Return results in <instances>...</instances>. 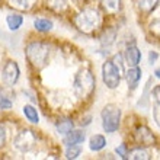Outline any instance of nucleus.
Listing matches in <instances>:
<instances>
[{
	"label": "nucleus",
	"instance_id": "18",
	"mask_svg": "<svg viewBox=\"0 0 160 160\" xmlns=\"http://www.w3.org/2000/svg\"><path fill=\"white\" fill-rule=\"evenodd\" d=\"M127 159H131V160H148L150 159V153H148L146 148L137 147V148H132L131 152H128Z\"/></svg>",
	"mask_w": 160,
	"mask_h": 160
},
{
	"label": "nucleus",
	"instance_id": "15",
	"mask_svg": "<svg viewBox=\"0 0 160 160\" xmlns=\"http://www.w3.org/2000/svg\"><path fill=\"white\" fill-rule=\"evenodd\" d=\"M73 128H74V124H73V121L70 118H61L55 122V130H57L58 134L66 135V134H68Z\"/></svg>",
	"mask_w": 160,
	"mask_h": 160
},
{
	"label": "nucleus",
	"instance_id": "9",
	"mask_svg": "<svg viewBox=\"0 0 160 160\" xmlns=\"http://www.w3.org/2000/svg\"><path fill=\"white\" fill-rule=\"evenodd\" d=\"M125 61L130 67H135L138 66L141 61V51L135 45H130L125 50Z\"/></svg>",
	"mask_w": 160,
	"mask_h": 160
},
{
	"label": "nucleus",
	"instance_id": "32",
	"mask_svg": "<svg viewBox=\"0 0 160 160\" xmlns=\"http://www.w3.org/2000/svg\"><path fill=\"white\" fill-rule=\"evenodd\" d=\"M154 76H156L157 79H160V67H157L156 70H154Z\"/></svg>",
	"mask_w": 160,
	"mask_h": 160
},
{
	"label": "nucleus",
	"instance_id": "4",
	"mask_svg": "<svg viewBox=\"0 0 160 160\" xmlns=\"http://www.w3.org/2000/svg\"><path fill=\"white\" fill-rule=\"evenodd\" d=\"M102 127L106 132H115L119 128V121H121V109L114 103L106 105L102 109Z\"/></svg>",
	"mask_w": 160,
	"mask_h": 160
},
{
	"label": "nucleus",
	"instance_id": "14",
	"mask_svg": "<svg viewBox=\"0 0 160 160\" xmlns=\"http://www.w3.org/2000/svg\"><path fill=\"white\" fill-rule=\"evenodd\" d=\"M160 0H137V8L144 15H150V13L157 8Z\"/></svg>",
	"mask_w": 160,
	"mask_h": 160
},
{
	"label": "nucleus",
	"instance_id": "30",
	"mask_svg": "<svg viewBox=\"0 0 160 160\" xmlns=\"http://www.w3.org/2000/svg\"><path fill=\"white\" fill-rule=\"evenodd\" d=\"M152 98L154 99L156 103H160V84L154 86V89L152 90Z\"/></svg>",
	"mask_w": 160,
	"mask_h": 160
},
{
	"label": "nucleus",
	"instance_id": "24",
	"mask_svg": "<svg viewBox=\"0 0 160 160\" xmlns=\"http://www.w3.org/2000/svg\"><path fill=\"white\" fill-rule=\"evenodd\" d=\"M114 39H115V32L114 31H108V32L102 37V44H103V45H111V44L114 42Z\"/></svg>",
	"mask_w": 160,
	"mask_h": 160
},
{
	"label": "nucleus",
	"instance_id": "21",
	"mask_svg": "<svg viewBox=\"0 0 160 160\" xmlns=\"http://www.w3.org/2000/svg\"><path fill=\"white\" fill-rule=\"evenodd\" d=\"M47 6L54 12H64L67 9V0H47Z\"/></svg>",
	"mask_w": 160,
	"mask_h": 160
},
{
	"label": "nucleus",
	"instance_id": "3",
	"mask_svg": "<svg viewBox=\"0 0 160 160\" xmlns=\"http://www.w3.org/2000/svg\"><path fill=\"white\" fill-rule=\"evenodd\" d=\"M26 58L31 63V66L35 68H42L47 64L48 55H50V47L45 42H31L26 45Z\"/></svg>",
	"mask_w": 160,
	"mask_h": 160
},
{
	"label": "nucleus",
	"instance_id": "2",
	"mask_svg": "<svg viewBox=\"0 0 160 160\" xmlns=\"http://www.w3.org/2000/svg\"><path fill=\"white\" fill-rule=\"evenodd\" d=\"M96 86V79L89 68H82L74 77L73 90L79 99H86L93 93Z\"/></svg>",
	"mask_w": 160,
	"mask_h": 160
},
{
	"label": "nucleus",
	"instance_id": "25",
	"mask_svg": "<svg viewBox=\"0 0 160 160\" xmlns=\"http://www.w3.org/2000/svg\"><path fill=\"white\" fill-rule=\"evenodd\" d=\"M111 61L121 70V73H124V61H122V55L121 54H115L114 57L111 58Z\"/></svg>",
	"mask_w": 160,
	"mask_h": 160
},
{
	"label": "nucleus",
	"instance_id": "10",
	"mask_svg": "<svg viewBox=\"0 0 160 160\" xmlns=\"http://www.w3.org/2000/svg\"><path fill=\"white\" fill-rule=\"evenodd\" d=\"M141 68L138 66H135V67H130V70L125 73V79H127V83H128V88L131 90H134L137 86H138V82L141 79Z\"/></svg>",
	"mask_w": 160,
	"mask_h": 160
},
{
	"label": "nucleus",
	"instance_id": "27",
	"mask_svg": "<svg viewBox=\"0 0 160 160\" xmlns=\"http://www.w3.org/2000/svg\"><path fill=\"white\" fill-rule=\"evenodd\" d=\"M6 140H8V132H6V128H4L3 125H0V148L4 147Z\"/></svg>",
	"mask_w": 160,
	"mask_h": 160
},
{
	"label": "nucleus",
	"instance_id": "33",
	"mask_svg": "<svg viewBox=\"0 0 160 160\" xmlns=\"http://www.w3.org/2000/svg\"><path fill=\"white\" fill-rule=\"evenodd\" d=\"M79 2H86V0H79Z\"/></svg>",
	"mask_w": 160,
	"mask_h": 160
},
{
	"label": "nucleus",
	"instance_id": "11",
	"mask_svg": "<svg viewBox=\"0 0 160 160\" xmlns=\"http://www.w3.org/2000/svg\"><path fill=\"white\" fill-rule=\"evenodd\" d=\"M101 8L106 15H117L122 10V0H101Z\"/></svg>",
	"mask_w": 160,
	"mask_h": 160
},
{
	"label": "nucleus",
	"instance_id": "22",
	"mask_svg": "<svg viewBox=\"0 0 160 160\" xmlns=\"http://www.w3.org/2000/svg\"><path fill=\"white\" fill-rule=\"evenodd\" d=\"M80 153H82L80 144H70L66 150V157L67 159H77L80 156Z\"/></svg>",
	"mask_w": 160,
	"mask_h": 160
},
{
	"label": "nucleus",
	"instance_id": "29",
	"mask_svg": "<svg viewBox=\"0 0 160 160\" xmlns=\"http://www.w3.org/2000/svg\"><path fill=\"white\" fill-rule=\"evenodd\" d=\"M10 108H12V102L4 96L0 98V109H10Z\"/></svg>",
	"mask_w": 160,
	"mask_h": 160
},
{
	"label": "nucleus",
	"instance_id": "19",
	"mask_svg": "<svg viewBox=\"0 0 160 160\" xmlns=\"http://www.w3.org/2000/svg\"><path fill=\"white\" fill-rule=\"evenodd\" d=\"M22 111H23L25 118L28 119L29 122H32V124H38L39 122V115H38L37 109H35L32 105H25L23 108H22Z\"/></svg>",
	"mask_w": 160,
	"mask_h": 160
},
{
	"label": "nucleus",
	"instance_id": "20",
	"mask_svg": "<svg viewBox=\"0 0 160 160\" xmlns=\"http://www.w3.org/2000/svg\"><path fill=\"white\" fill-rule=\"evenodd\" d=\"M34 26H35V29L39 31V32H50L52 29L54 23L50 19H35Z\"/></svg>",
	"mask_w": 160,
	"mask_h": 160
},
{
	"label": "nucleus",
	"instance_id": "12",
	"mask_svg": "<svg viewBox=\"0 0 160 160\" xmlns=\"http://www.w3.org/2000/svg\"><path fill=\"white\" fill-rule=\"evenodd\" d=\"M8 2L13 9L21 10V12H28L37 4L38 0H8Z\"/></svg>",
	"mask_w": 160,
	"mask_h": 160
},
{
	"label": "nucleus",
	"instance_id": "28",
	"mask_svg": "<svg viewBox=\"0 0 160 160\" xmlns=\"http://www.w3.org/2000/svg\"><path fill=\"white\" fill-rule=\"evenodd\" d=\"M117 154H118L121 159H127V154H128V150H127V146L125 144H121L119 147H117Z\"/></svg>",
	"mask_w": 160,
	"mask_h": 160
},
{
	"label": "nucleus",
	"instance_id": "26",
	"mask_svg": "<svg viewBox=\"0 0 160 160\" xmlns=\"http://www.w3.org/2000/svg\"><path fill=\"white\" fill-rule=\"evenodd\" d=\"M153 118L156 121L157 127L160 128V103H156L154 108H153Z\"/></svg>",
	"mask_w": 160,
	"mask_h": 160
},
{
	"label": "nucleus",
	"instance_id": "13",
	"mask_svg": "<svg viewBox=\"0 0 160 160\" xmlns=\"http://www.w3.org/2000/svg\"><path fill=\"white\" fill-rule=\"evenodd\" d=\"M86 138L83 131L80 130H72L68 134H66V138H64V143L70 146V144H82Z\"/></svg>",
	"mask_w": 160,
	"mask_h": 160
},
{
	"label": "nucleus",
	"instance_id": "8",
	"mask_svg": "<svg viewBox=\"0 0 160 160\" xmlns=\"http://www.w3.org/2000/svg\"><path fill=\"white\" fill-rule=\"evenodd\" d=\"M134 137H135V141L144 147L147 146H153L156 143V138H154V134L152 132V130L146 125H140L137 127V130L134 132Z\"/></svg>",
	"mask_w": 160,
	"mask_h": 160
},
{
	"label": "nucleus",
	"instance_id": "23",
	"mask_svg": "<svg viewBox=\"0 0 160 160\" xmlns=\"http://www.w3.org/2000/svg\"><path fill=\"white\" fill-rule=\"evenodd\" d=\"M148 29L154 37H159L160 38V19H154V21L148 25Z\"/></svg>",
	"mask_w": 160,
	"mask_h": 160
},
{
	"label": "nucleus",
	"instance_id": "7",
	"mask_svg": "<svg viewBox=\"0 0 160 160\" xmlns=\"http://www.w3.org/2000/svg\"><path fill=\"white\" fill-rule=\"evenodd\" d=\"M21 76V70H19V66H18L16 61H8L3 67V80L4 83L9 84V86H13L19 80Z\"/></svg>",
	"mask_w": 160,
	"mask_h": 160
},
{
	"label": "nucleus",
	"instance_id": "16",
	"mask_svg": "<svg viewBox=\"0 0 160 160\" xmlns=\"http://www.w3.org/2000/svg\"><path fill=\"white\" fill-rule=\"evenodd\" d=\"M6 23H8L10 31H18L23 23V16L19 13H10L6 18Z\"/></svg>",
	"mask_w": 160,
	"mask_h": 160
},
{
	"label": "nucleus",
	"instance_id": "5",
	"mask_svg": "<svg viewBox=\"0 0 160 160\" xmlns=\"http://www.w3.org/2000/svg\"><path fill=\"white\" fill-rule=\"evenodd\" d=\"M121 76H122L121 70L111 60H106L105 63H103V66H102V79H103V83L109 89L118 88L119 82H121Z\"/></svg>",
	"mask_w": 160,
	"mask_h": 160
},
{
	"label": "nucleus",
	"instance_id": "1",
	"mask_svg": "<svg viewBox=\"0 0 160 160\" xmlns=\"http://www.w3.org/2000/svg\"><path fill=\"white\" fill-rule=\"evenodd\" d=\"M73 23L80 32H83L86 35H90L93 32H96L102 25V16L98 9L88 8L83 9L80 13H77L73 18Z\"/></svg>",
	"mask_w": 160,
	"mask_h": 160
},
{
	"label": "nucleus",
	"instance_id": "31",
	"mask_svg": "<svg viewBox=\"0 0 160 160\" xmlns=\"http://www.w3.org/2000/svg\"><path fill=\"white\" fill-rule=\"evenodd\" d=\"M157 58H159V54H157L156 51H150V54H148V63H150V64H154Z\"/></svg>",
	"mask_w": 160,
	"mask_h": 160
},
{
	"label": "nucleus",
	"instance_id": "17",
	"mask_svg": "<svg viewBox=\"0 0 160 160\" xmlns=\"http://www.w3.org/2000/svg\"><path fill=\"white\" fill-rule=\"evenodd\" d=\"M106 146V138L101 134H95L92 135V138L89 141V147L92 152H101L102 148H105Z\"/></svg>",
	"mask_w": 160,
	"mask_h": 160
},
{
	"label": "nucleus",
	"instance_id": "6",
	"mask_svg": "<svg viewBox=\"0 0 160 160\" xmlns=\"http://www.w3.org/2000/svg\"><path fill=\"white\" fill-rule=\"evenodd\" d=\"M35 143H37V137L31 130H22L19 134L15 137L13 144L15 147L22 153H28L34 148Z\"/></svg>",
	"mask_w": 160,
	"mask_h": 160
}]
</instances>
